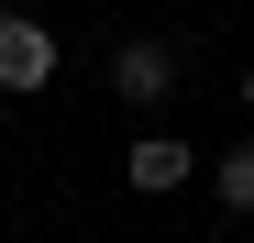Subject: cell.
<instances>
[{
	"instance_id": "1",
	"label": "cell",
	"mask_w": 254,
	"mask_h": 243,
	"mask_svg": "<svg viewBox=\"0 0 254 243\" xmlns=\"http://www.w3.org/2000/svg\"><path fill=\"white\" fill-rule=\"evenodd\" d=\"M111 100H133V111H166V100H177V45H155V33L111 45Z\"/></svg>"
},
{
	"instance_id": "2",
	"label": "cell",
	"mask_w": 254,
	"mask_h": 243,
	"mask_svg": "<svg viewBox=\"0 0 254 243\" xmlns=\"http://www.w3.org/2000/svg\"><path fill=\"white\" fill-rule=\"evenodd\" d=\"M45 77H56V33L33 22V11H0V89H11V100H33Z\"/></svg>"
},
{
	"instance_id": "3",
	"label": "cell",
	"mask_w": 254,
	"mask_h": 243,
	"mask_svg": "<svg viewBox=\"0 0 254 243\" xmlns=\"http://www.w3.org/2000/svg\"><path fill=\"white\" fill-rule=\"evenodd\" d=\"M188 177H199V144H188V133H144L133 155H122V188H144V199L188 188Z\"/></svg>"
},
{
	"instance_id": "4",
	"label": "cell",
	"mask_w": 254,
	"mask_h": 243,
	"mask_svg": "<svg viewBox=\"0 0 254 243\" xmlns=\"http://www.w3.org/2000/svg\"><path fill=\"white\" fill-rule=\"evenodd\" d=\"M210 199H221L232 221H254V144H232L221 166H210Z\"/></svg>"
},
{
	"instance_id": "5",
	"label": "cell",
	"mask_w": 254,
	"mask_h": 243,
	"mask_svg": "<svg viewBox=\"0 0 254 243\" xmlns=\"http://www.w3.org/2000/svg\"><path fill=\"white\" fill-rule=\"evenodd\" d=\"M243 111H254V66H243Z\"/></svg>"
}]
</instances>
